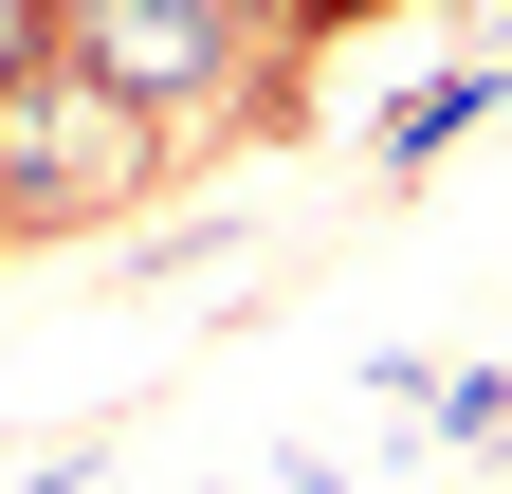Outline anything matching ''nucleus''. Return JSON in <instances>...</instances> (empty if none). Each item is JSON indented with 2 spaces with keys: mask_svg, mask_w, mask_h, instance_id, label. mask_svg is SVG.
<instances>
[{
  "mask_svg": "<svg viewBox=\"0 0 512 494\" xmlns=\"http://www.w3.org/2000/svg\"><path fill=\"white\" fill-rule=\"evenodd\" d=\"M19 55H37V19H19V0H0V74H19Z\"/></svg>",
  "mask_w": 512,
  "mask_h": 494,
  "instance_id": "7ed1b4c3",
  "label": "nucleus"
},
{
  "mask_svg": "<svg viewBox=\"0 0 512 494\" xmlns=\"http://www.w3.org/2000/svg\"><path fill=\"white\" fill-rule=\"evenodd\" d=\"M476 110H494V74H439V92H403V129H384V165H421V147H458Z\"/></svg>",
  "mask_w": 512,
  "mask_h": 494,
  "instance_id": "f03ea898",
  "label": "nucleus"
},
{
  "mask_svg": "<svg viewBox=\"0 0 512 494\" xmlns=\"http://www.w3.org/2000/svg\"><path fill=\"white\" fill-rule=\"evenodd\" d=\"M74 55L128 110H183V92L220 74V0H74Z\"/></svg>",
  "mask_w": 512,
  "mask_h": 494,
  "instance_id": "f257e3e1",
  "label": "nucleus"
}]
</instances>
